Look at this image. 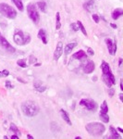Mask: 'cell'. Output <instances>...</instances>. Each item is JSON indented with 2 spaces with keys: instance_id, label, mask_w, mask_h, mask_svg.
I'll list each match as a JSON object with an SVG mask.
<instances>
[{
  "instance_id": "ac0fdd59",
  "label": "cell",
  "mask_w": 123,
  "mask_h": 139,
  "mask_svg": "<svg viewBox=\"0 0 123 139\" xmlns=\"http://www.w3.org/2000/svg\"><path fill=\"white\" fill-rule=\"evenodd\" d=\"M110 133H111V135L108 136V138L111 139H121V136L119 135V134L118 133V131L115 129L113 126H110Z\"/></svg>"
},
{
  "instance_id": "f546056e",
  "label": "cell",
  "mask_w": 123,
  "mask_h": 139,
  "mask_svg": "<svg viewBox=\"0 0 123 139\" xmlns=\"http://www.w3.org/2000/svg\"><path fill=\"white\" fill-rule=\"evenodd\" d=\"M92 18H93V20H95V23H99V20H100V18H99V16H98L97 14H93Z\"/></svg>"
},
{
  "instance_id": "836d02e7",
  "label": "cell",
  "mask_w": 123,
  "mask_h": 139,
  "mask_svg": "<svg viewBox=\"0 0 123 139\" xmlns=\"http://www.w3.org/2000/svg\"><path fill=\"white\" fill-rule=\"evenodd\" d=\"M87 52H88V54H89L90 56L95 55V51H94V49H93V48H91V47H88V49H87Z\"/></svg>"
},
{
  "instance_id": "3957f363",
  "label": "cell",
  "mask_w": 123,
  "mask_h": 139,
  "mask_svg": "<svg viewBox=\"0 0 123 139\" xmlns=\"http://www.w3.org/2000/svg\"><path fill=\"white\" fill-rule=\"evenodd\" d=\"M85 129L88 132V134L94 137H99L101 135H103L105 132V125L101 122H97V121L87 123L85 126Z\"/></svg>"
},
{
  "instance_id": "d4e9b609",
  "label": "cell",
  "mask_w": 123,
  "mask_h": 139,
  "mask_svg": "<svg viewBox=\"0 0 123 139\" xmlns=\"http://www.w3.org/2000/svg\"><path fill=\"white\" fill-rule=\"evenodd\" d=\"M76 24H77V26H78V28H79V30H81L82 33H83L85 36H87V32H86V30H85V28H84V26H83V24L82 23V21L78 20L77 22H76Z\"/></svg>"
},
{
  "instance_id": "ab89813d",
  "label": "cell",
  "mask_w": 123,
  "mask_h": 139,
  "mask_svg": "<svg viewBox=\"0 0 123 139\" xmlns=\"http://www.w3.org/2000/svg\"><path fill=\"white\" fill-rule=\"evenodd\" d=\"M118 131H119V133H123V129H121L120 127H119V128H118Z\"/></svg>"
},
{
  "instance_id": "d590c367",
  "label": "cell",
  "mask_w": 123,
  "mask_h": 139,
  "mask_svg": "<svg viewBox=\"0 0 123 139\" xmlns=\"http://www.w3.org/2000/svg\"><path fill=\"white\" fill-rule=\"evenodd\" d=\"M110 26L113 28V29H117V28H118L117 24H114V23H110Z\"/></svg>"
},
{
  "instance_id": "60d3db41",
  "label": "cell",
  "mask_w": 123,
  "mask_h": 139,
  "mask_svg": "<svg viewBox=\"0 0 123 139\" xmlns=\"http://www.w3.org/2000/svg\"><path fill=\"white\" fill-rule=\"evenodd\" d=\"M27 138H30V139H33V137H32L31 134H28L27 135Z\"/></svg>"
},
{
  "instance_id": "d6a6232c",
  "label": "cell",
  "mask_w": 123,
  "mask_h": 139,
  "mask_svg": "<svg viewBox=\"0 0 123 139\" xmlns=\"http://www.w3.org/2000/svg\"><path fill=\"white\" fill-rule=\"evenodd\" d=\"M30 59H31V60H30V63H31V64H34V63H35V62H36V58H35V57H33V56H30Z\"/></svg>"
},
{
  "instance_id": "74e56055",
  "label": "cell",
  "mask_w": 123,
  "mask_h": 139,
  "mask_svg": "<svg viewBox=\"0 0 123 139\" xmlns=\"http://www.w3.org/2000/svg\"><path fill=\"white\" fill-rule=\"evenodd\" d=\"M120 90L123 91V83H122V80H120Z\"/></svg>"
},
{
  "instance_id": "8fae6325",
  "label": "cell",
  "mask_w": 123,
  "mask_h": 139,
  "mask_svg": "<svg viewBox=\"0 0 123 139\" xmlns=\"http://www.w3.org/2000/svg\"><path fill=\"white\" fill-rule=\"evenodd\" d=\"M95 69V62L92 61V60H89L86 64L83 66V72L86 74L92 73L94 72V70Z\"/></svg>"
},
{
  "instance_id": "7bdbcfd3",
  "label": "cell",
  "mask_w": 123,
  "mask_h": 139,
  "mask_svg": "<svg viewBox=\"0 0 123 139\" xmlns=\"http://www.w3.org/2000/svg\"><path fill=\"white\" fill-rule=\"evenodd\" d=\"M96 79H97V78H96V77H95V78H93V81H96Z\"/></svg>"
},
{
  "instance_id": "8d00e7d4",
  "label": "cell",
  "mask_w": 123,
  "mask_h": 139,
  "mask_svg": "<svg viewBox=\"0 0 123 139\" xmlns=\"http://www.w3.org/2000/svg\"><path fill=\"white\" fill-rule=\"evenodd\" d=\"M121 64H122V59H121V58H119V67L121 66Z\"/></svg>"
},
{
  "instance_id": "5bb4252c",
  "label": "cell",
  "mask_w": 123,
  "mask_h": 139,
  "mask_svg": "<svg viewBox=\"0 0 123 139\" xmlns=\"http://www.w3.org/2000/svg\"><path fill=\"white\" fill-rule=\"evenodd\" d=\"M38 38L42 40V42L46 45L47 44V34H46V32L45 29H40L39 32H38Z\"/></svg>"
},
{
  "instance_id": "2e32d148",
  "label": "cell",
  "mask_w": 123,
  "mask_h": 139,
  "mask_svg": "<svg viewBox=\"0 0 123 139\" xmlns=\"http://www.w3.org/2000/svg\"><path fill=\"white\" fill-rule=\"evenodd\" d=\"M94 7H95V1L94 0H88L87 2L83 4V8L88 12H91L94 9Z\"/></svg>"
},
{
  "instance_id": "4dcf8cb0",
  "label": "cell",
  "mask_w": 123,
  "mask_h": 139,
  "mask_svg": "<svg viewBox=\"0 0 123 139\" xmlns=\"http://www.w3.org/2000/svg\"><path fill=\"white\" fill-rule=\"evenodd\" d=\"M70 27L72 28L74 32H77L78 30H79V28H78V26H77V24H76V23H71V24H70Z\"/></svg>"
},
{
  "instance_id": "cb8c5ba5",
  "label": "cell",
  "mask_w": 123,
  "mask_h": 139,
  "mask_svg": "<svg viewBox=\"0 0 123 139\" xmlns=\"http://www.w3.org/2000/svg\"><path fill=\"white\" fill-rule=\"evenodd\" d=\"M10 131L12 132V134H18L19 136H20V132H19V128L16 126V125L14 124V123H11L10 124Z\"/></svg>"
},
{
  "instance_id": "d6986e66",
  "label": "cell",
  "mask_w": 123,
  "mask_h": 139,
  "mask_svg": "<svg viewBox=\"0 0 123 139\" xmlns=\"http://www.w3.org/2000/svg\"><path fill=\"white\" fill-rule=\"evenodd\" d=\"M60 114H61L62 119H63V120H65L68 125H71V120H70V119H69V116H68L67 111L65 110V109H60Z\"/></svg>"
},
{
  "instance_id": "7c38bea8",
  "label": "cell",
  "mask_w": 123,
  "mask_h": 139,
  "mask_svg": "<svg viewBox=\"0 0 123 139\" xmlns=\"http://www.w3.org/2000/svg\"><path fill=\"white\" fill-rule=\"evenodd\" d=\"M33 87H34V89H35L36 91H38V92H40V93L45 92L46 90V86L42 83L41 81H35V82L33 83Z\"/></svg>"
},
{
  "instance_id": "44dd1931",
  "label": "cell",
  "mask_w": 123,
  "mask_h": 139,
  "mask_svg": "<svg viewBox=\"0 0 123 139\" xmlns=\"http://www.w3.org/2000/svg\"><path fill=\"white\" fill-rule=\"evenodd\" d=\"M12 2H13L14 4L16 5V7L18 8V9L19 11H23V9H24V7H23V3L21 0H11Z\"/></svg>"
},
{
  "instance_id": "e575fe53",
  "label": "cell",
  "mask_w": 123,
  "mask_h": 139,
  "mask_svg": "<svg viewBox=\"0 0 123 139\" xmlns=\"http://www.w3.org/2000/svg\"><path fill=\"white\" fill-rule=\"evenodd\" d=\"M11 139H19V136L18 134H13L12 135H11V137H10Z\"/></svg>"
},
{
  "instance_id": "4fadbf2b",
  "label": "cell",
  "mask_w": 123,
  "mask_h": 139,
  "mask_svg": "<svg viewBox=\"0 0 123 139\" xmlns=\"http://www.w3.org/2000/svg\"><path fill=\"white\" fill-rule=\"evenodd\" d=\"M72 58L73 59H76V60H82L87 59V54L83 50H79L78 52H76V53L73 54Z\"/></svg>"
},
{
  "instance_id": "4316f807",
  "label": "cell",
  "mask_w": 123,
  "mask_h": 139,
  "mask_svg": "<svg viewBox=\"0 0 123 139\" xmlns=\"http://www.w3.org/2000/svg\"><path fill=\"white\" fill-rule=\"evenodd\" d=\"M17 64H18L19 67H21V68H26V67H27V65H26V60H25V59L19 60L18 61H17Z\"/></svg>"
},
{
  "instance_id": "6da1fadb",
  "label": "cell",
  "mask_w": 123,
  "mask_h": 139,
  "mask_svg": "<svg viewBox=\"0 0 123 139\" xmlns=\"http://www.w3.org/2000/svg\"><path fill=\"white\" fill-rule=\"evenodd\" d=\"M100 67L102 70V72H103V81L105 82V84L108 87H111L112 85L116 84V78L110 69L109 64L107 62H105V60H103Z\"/></svg>"
},
{
  "instance_id": "e0dca14e",
  "label": "cell",
  "mask_w": 123,
  "mask_h": 139,
  "mask_svg": "<svg viewBox=\"0 0 123 139\" xmlns=\"http://www.w3.org/2000/svg\"><path fill=\"white\" fill-rule=\"evenodd\" d=\"M112 19L114 20H117L119 17H121L123 15V9H116L113 10V12H112Z\"/></svg>"
},
{
  "instance_id": "8992f818",
  "label": "cell",
  "mask_w": 123,
  "mask_h": 139,
  "mask_svg": "<svg viewBox=\"0 0 123 139\" xmlns=\"http://www.w3.org/2000/svg\"><path fill=\"white\" fill-rule=\"evenodd\" d=\"M27 13L29 18L32 20L33 22L35 24H38L39 23V20H40V15H39V12L37 10L36 5L35 4H29L27 6Z\"/></svg>"
},
{
  "instance_id": "277c9868",
  "label": "cell",
  "mask_w": 123,
  "mask_h": 139,
  "mask_svg": "<svg viewBox=\"0 0 123 139\" xmlns=\"http://www.w3.org/2000/svg\"><path fill=\"white\" fill-rule=\"evenodd\" d=\"M14 42L19 46H25L31 42V35L28 32H24L19 29H15L13 34Z\"/></svg>"
},
{
  "instance_id": "9c48e42d",
  "label": "cell",
  "mask_w": 123,
  "mask_h": 139,
  "mask_svg": "<svg viewBox=\"0 0 123 139\" xmlns=\"http://www.w3.org/2000/svg\"><path fill=\"white\" fill-rule=\"evenodd\" d=\"M105 44H106V46H107V49H108V52H109L110 55H116V53H117V42L113 41L110 38H106L105 39Z\"/></svg>"
},
{
  "instance_id": "5b68a950",
  "label": "cell",
  "mask_w": 123,
  "mask_h": 139,
  "mask_svg": "<svg viewBox=\"0 0 123 139\" xmlns=\"http://www.w3.org/2000/svg\"><path fill=\"white\" fill-rule=\"evenodd\" d=\"M0 14L6 18L13 20L17 17V11L7 3H0Z\"/></svg>"
},
{
  "instance_id": "1f68e13d",
  "label": "cell",
  "mask_w": 123,
  "mask_h": 139,
  "mask_svg": "<svg viewBox=\"0 0 123 139\" xmlns=\"http://www.w3.org/2000/svg\"><path fill=\"white\" fill-rule=\"evenodd\" d=\"M114 94H115V89H113V88H109V89H108V96L112 97L114 96Z\"/></svg>"
},
{
  "instance_id": "484cf974",
  "label": "cell",
  "mask_w": 123,
  "mask_h": 139,
  "mask_svg": "<svg viewBox=\"0 0 123 139\" xmlns=\"http://www.w3.org/2000/svg\"><path fill=\"white\" fill-rule=\"evenodd\" d=\"M99 116H100V119L101 120L103 121V122H108L109 121V116H108V114H99Z\"/></svg>"
},
{
  "instance_id": "f35d334b",
  "label": "cell",
  "mask_w": 123,
  "mask_h": 139,
  "mask_svg": "<svg viewBox=\"0 0 123 139\" xmlns=\"http://www.w3.org/2000/svg\"><path fill=\"white\" fill-rule=\"evenodd\" d=\"M119 99L123 101V94H119Z\"/></svg>"
},
{
  "instance_id": "ba28073f",
  "label": "cell",
  "mask_w": 123,
  "mask_h": 139,
  "mask_svg": "<svg viewBox=\"0 0 123 139\" xmlns=\"http://www.w3.org/2000/svg\"><path fill=\"white\" fill-rule=\"evenodd\" d=\"M0 47H2L4 50H6L7 52H9V53H14L16 51L15 47L11 46L9 43V41L1 33H0Z\"/></svg>"
},
{
  "instance_id": "83f0119b",
  "label": "cell",
  "mask_w": 123,
  "mask_h": 139,
  "mask_svg": "<svg viewBox=\"0 0 123 139\" xmlns=\"http://www.w3.org/2000/svg\"><path fill=\"white\" fill-rule=\"evenodd\" d=\"M9 75V71L8 70H4L0 71V78H2V77H8Z\"/></svg>"
},
{
  "instance_id": "30bf717a",
  "label": "cell",
  "mask_w": 123,
  "mask_h": 139,
  "mask_svg": "<svg viewBox=\"0 0 123 139\" xmlns=\"http://www.w3.org/2000/svg\"><path fill=\"white\" fill-rule=\"evenodd\" d=\"M62 54H63V44H62V42H58L56 46L55 52H54V60L57 61L60 57L62 56Z\"/></svg>"
},
{
  "instance_id": "b9f144b4",
  "label": "cell",
  "mask_w": 123,
  "mask_h": 139,
  "mask_svg": "<svg viewBox=\"0 0 123 139\" xmlns=\"http://www.w3.org/2000/svg\"><path fill=\"white\" fill-rule=\"evenodd\" d=\"M75 138H76V139H81V138H82V137H81V136H76Z\"/></svg>"
},
{
  "instance_id": "603a6c76",
  "label": "cell",
  "mask_w": 123,
  "mask_h": 139,
  "mask_svg": "<svg viewBox=\"0 0 123 139\" xmlns=\"http://www.w3.org/2000/svg\"><path fill=\"white\" fill-rule=\"evenodd\" d=\"M61 28V22H60V13L57 12L56 14V30H59Z\"/></svg>"
},
{
  "instance_id": "f1b7e54d",
  "label": "cell",
  "mask_w": 123,
  "mask_h": 139,
  "mask_svg": "<svg viewBox=\"0 0 123 139\" xmlns=\"http://www.w3.org/2000/svg\"><path fill=\"white\" fill-rule=\"evenodd\" d=\"M5 86H6L7 89H13L14 88V85L10 83V81H6V83H5Z\"/></svg>"
},
{
  "instance_id": "ffe728a7",
  "label": "cell",
  "mask_w": 123,
  "mask_h": 139,
  "mask_svg": "<svg viewBox=\"0 0 123 139\" xmlns=\"http://www.w3.org/2000/svg\"><path fill=\"white\" fill-rule=\"evenodd\" d=\"M100 113L101 114H107L108 113V106H107V103H106L105 100H104L103 103L101 104Z\"/></svg>"
},
{
  "instance_id": "9a60e30c",
  "label": "cell",
  "mask_w": 123,
  "mask_h": 139,
  "mask_svg": "<svg viewBox=\"0 0 123 139\" xmlns=\"http://www.w3.org/2000/svg\"><path fill=\"white\" fill-rule=\"evenodd\" d=\"M77 43H69L68 45H66V46L64 47V53H65V55H68V54H70V52L77 46Z\"/></svg>"
},
{
  "instance_id": "7402d4cb",
  "label": "cell",
  "mask_w": 123,
  "mask_h": 139,
  "mask_svg": "<svg viewBox=\"0 0 123 139\" xmlns=\"http://www.w3.org/2000/svg\"><path fill=\"white\" fill-rule=\"evenodd\" d=\"M36 5L42 12H46V3L45 1H39V2H37Z\"/></svg>"
},
{
  "instance_id": "52a82bcc",
  "label": "cell",
  "mask_w": 123,
  "mask_h": 139,
  "mask_svg": "<svg viewBox=\"0 0 123 139\" xmlns=\"http://www.w3.org/2000/svg\"><path fill=\"white\" fill-rule=\"evenodd\" d=\"M80 105L82 107H85L87 109L89 110L95 111L97 109V103L93 99H87V98H83L80 101Z\"/></svg>"
},
{
  "instance_id": "7a4b0ae2",
  "label": "cell",
  "mask_w": 123,
  "mask_h": 139,
  "mask_svg": "<svg viewBox=\"0 0 123 139\" xmlns=\"http://www.w3.org/2000/svg\"><path fill=\"white\" fill-rule=\"evenodd\" d=\"M21 110L22 113L27 117H34L39 113V106L36 102L32 100H26L21 104Z\"/></svg>"
}]
</instances>
